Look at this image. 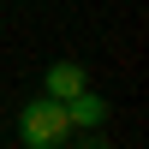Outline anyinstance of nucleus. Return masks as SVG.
<instances>
[{"instance_id": "nucleus-2", "label": "nucleus", "mask_w": 149, "mask_h": 149, "mask_svg": "<svg viewBox=\"0 0 149 149\" xmlns=\"http://www.w3.org/2000/svg\"><path fill=\"white\" fill-rule=\"evenodd\" d=\"M78 90H90V72L78 66V60H54L42 78V95H54V102H72Z\"/></svg>"}, {"instance_id": "nucleus-3", "label": "nucleus", "mask_w": 149, "mask_h": 149, "mask_svg": "<svg viewBox=\"0 0 149 149\" xmlns=\"http://www.w3.org/2000/svg\"><path fill=\"white\" fill-rule=\"evenodd\" d=\"M107 113H113V107H107L95 90H78V95L66 102V119H72V131H102V125H107Z\"/></svg>"}, {"instance_id": "nucleus-1", "label": "nucleus", "mask_w": 149, "mask_h": 149, "mask_svg": "<svg viewBox=\"0 0 149 149\" xmlns=\"http://www.w3.org/2000/svg\"><path fill=\"white\" fill-rule=\"evenodd\" d=\"M66 137H72L66 102H54V95H36L30 107H18V143H24V149H60Z\"/></svg>"}]
</instances>
